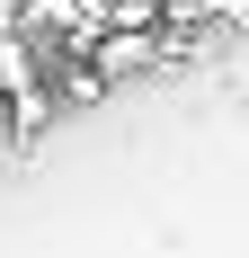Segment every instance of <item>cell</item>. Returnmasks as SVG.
Wrapping results in <instances>:
<instances>
[{
    "label": "cell",
    "instance_id": "1",
    "mask_svg": "<svg viewBox=\"0 0 249 258\" xmlns=\"http://www.w3.org/2000/svg\"><path fill=\"white\" fill-rule=\"evenodd\" d=\"M169 45H178L169 27H116V36H98V72H107V80H125V72H151V62H160Z\"/></svg>",
    "mask_w": 249,
    "mask_h": 258
},
{
    "label": "cell",
    "instance_id": "2",
    "mask_svg": "<svg viewBox=\"0 0 249 258\" xmlns=\"http://www.w3.org/2000/svg\"><path fill=\"white\" fill-rule=\"evenodd\" d=\"M0 134H18V89H0Z\"/></svg>",
    "mask_w": 249,
    "mask_h": 258
}]
</instances>
